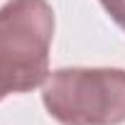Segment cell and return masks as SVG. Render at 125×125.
I'll list each match as a JSON object with an SVG mask.
<instances>
[{"label": "cell", "mask_w": 125, "mask_h": 125, "mask_svg": "<svg viewBox=\"0 0 125 125\" xmlns=\"http://www.w3.org/2000/svg\"><path fill=\"white\" fill-rule=\"evenodd\" d=\"M52 37L54 12L47 0H8L0 8V81L10 93L47 81Z\"/></svg>", "instance_id": "cell-1"}, {"label": "cell", "mask_w": 125, "mask_h": 125, "mask_svg": "<svg viewBox=\"0 0 125 125\" xmlns=\"http://www.w3.org/2000/svg\"><path fill=\"white\" fill-rule=\"evenodd\" d=\"M42 101L59 125H120L125 69H56L42 86Z\"/></svg>", "instance_id": "cell-2"}, {"label": "cell", "mask_w": 125, "mask_h": 125, "mask_svg": "<svg viewBox=\"0 0 125 125\" xmlns=\"http://www.w3.org/2000/svg\"><path fill=\"white\" fill-rule=\"evenodd\" d=\"M101 5L110 15V20L125 32V0H101Z\"/></svg>", "instance_id": "cell-3"}, {"label": "cell", "mask_w": 125, "mask_h": 125, "mask_svg": "<svg viewBox=\"0 0 125 125\" xmlns=\"http://www.w3.org/2000/svg\"><path fill=\"white\" fill-rule=\"evenodd\" d=\"M8 93H10V91H8V88H5V86H3V81H0V101H3V98H5V96H8Z\"/></svg>", "instance_id": "cell-4"}]
</instances>
